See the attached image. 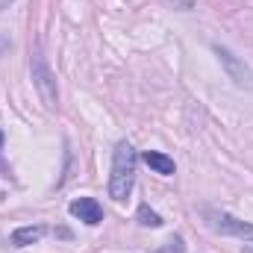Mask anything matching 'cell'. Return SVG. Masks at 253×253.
Here are the masks:
<instances>
[{
	"label": "cell",
	"instance_id": "6",
	"mask_svg": "<svg viewBox=\"0 0 253 253\" xmlns=\"http://www.w3.org/2000/svg\"><path fill=\"white\" fill-rule=\"evenodd\" d=\"M44 233H47V230H44L42 224H36V227H21V230L12 233L9 242H12V248H27V245H36Z\"/></svg>",
	"mask_w": 253,
	"mask_h": 253
},
{
	"label": "cell",
	"instance_id": "1",
	"mask_svg": "<svg viewBox=\"0 0 253 253\" xmlns=\"http://www.w3.org/2000/svg\"><path fill=\"white\" fill-rule=\"evenodd\" d=\"M135 165H138V153L129 141H118L112 150V174H109V197L124 203L129 191L135 186Z\"/></svg>",
	"mask_w": 253,
	"mask_h": 253
},
{
	"label": "cell",
	"instance_id": "5",
	"mask_svg": "<svg viewBox=\"0 0 253 253\" xmlns=\"http://www.w3.org/2000/svg\"><path fill=\"white\" fill-rule=\"evenodd\" d=\"M141 159L150 165V171H156V174H162V177H171V174H174V159L165 156V153H159V150H144Z\"/></svg>",
	"mask_w": 253,
	"mask_h": 253
},
{
	"label": "cell",
	"instance_id": "9",
	"mask_svg": "<svg viewBox=\"0 0 253 253\" xmlns=\"http://www.w3.org/2000/svg\"><path fill=\"white\" fill-rule=\"evenodd\" d=\"M242 242H245V253H253V224H251V230L242 236Z\"/></svg>",
	"mask_w": 253,
	"mask_h": 253
},
{
	"label": "cell",
	"instance_id": "8",
	"mask_svg": "<svg viewBox=\"0 0 253 253\" xmlns=\"http://www.w3.org/2000/svg\"><path fill=\"white\" fill-rule=\"evenodd\" d=\"M153 253H186V245H183V239H180V236H171L159 251H153Z\"/></svg>",
	"mask_w": 253,
	"mask_h": 253
},
{
	"label": "cell",
	"instance_id": "2",
	"mask_svg": "<svg viewBox=\"0 0 253 253\" xmlns=\"http://www.w3.org/2000/svg\"><path fill=\"white\" fill-rule=\"evenodd\" d=\"M30 74H33V85H36L42 103H44L47 109H56V106H59V91H56V80H53V74H50V68H47V59H44V53H42V44L33 47Z\"/></svg>",
	"mask_w": 253,
	"mask_h": 253
},
{
	"label": "cell",
	"instance_id": "7",
	"mask_svg": "<svg viewBox=\"0 0 253 253\" xmlns=\"http://www.w3.org/2000/svg\"><path fill=\"white\" fill-rule=\"evenodd\" d=\"M138 224H141V227H153V230H156V227H162V218H159L150 206H138Z\"/></svg>",
	"mask_w": 253,
	"mask_h": 253
},
{
	"label": "cell",
	"instance_id": "4",
	"mask_svg": "<svg viewBox=\"0 0 253 253\" xmlns=\"http://www.w3.org/2000/svg\"><path fill=\"white\" fill-rule=\"evenodd\" d=\"M68 212H71L74 218H80L83 224H88V227H97V224L103 221V206H100L94 197H80V200H74V203L68 206Z\"/></svg>",
	"mask_w": 253,
	"mask_h": 253
},
{
	"label": "cell",
	"instance_id": "11",
	"mask_svg": "<svg viewBox=\"0 0 253 253\" xmlns=\"http://www.w3.org/2000/svg\"><path fill=\"white\" fill-rule=\"evenodd\" d=\"M0 147H3V132H0Z\"/></svg>",
	"mask_w": 253,
	"mask_h": 253
},
{
	"label": "cell",
	"instance_id": "3",
	"mask_svg": "<svg viewBox=\"0 0 253 253\" xmlns=\"http://www.w3.org/2000/svg\"><path fill=\"white\" fill-rule=\"evenodd\" d=\"M215 53H218V59L224 65V71H227V77L239 85V88H253V71L248 65L242 62L230 47H221V44H215Z\"/></svg>",
	"mask_w": 253,
	"mask_h": 253
},
{
	"label": "cell",
	"instance_id": "10",
	"mask_svg": "<svg viewBox=\"0 0 253 253\" xmlns=\"http://www.w3.org/2000/svg\"><path fill=\"white\" fill-rule=\"evenodd\" d=\"M9 3H12V0H0V9H6V6H9Z\"/></svg>",
	"mask_w": 253,
	"mask_h": 253
}]
</instances>
